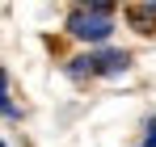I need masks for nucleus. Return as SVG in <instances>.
I'll return each instance as SVG.
<instances>
[{"label":"nucleus","mask_w":156,"mask_h":147,"mask_svg":"<svg viewBox=\"0 0 156 147\" xmlns=\"http://www.w3.org/2000/svg\"><path fill=\"white\" fill-rule=\"evenodd\" d=\"M127 21L139 29V34H156V4H131Z\"/></svg>","instance_id":"7ed1b4c3"},{"label":"nucleus","mask_w":156,"mask_h":147,"mask_svg":"<svg viewBox=\"0 0 156 147\" xmlns=\"http://www.w3.org/2000/svg\"><path fill=\"white\" fill-rule=\"evenodd\" d=\"M131 67V55L127 50H101V55H93V72L97 76H118Z\"/></svg>","instance_id":"f03ea898"},{"label":"nucleus","mask_w":156,"mask_h":147,"mask_svg":"<svg viewBox=\"0 0 156 147\" xmlns=\"http://www.w3.org/2000/svg\"><path fill=\"white\" fill-rule=\"evenodd\" d=\"M0 114H9V118H17V105L9 101V76H4V67H0Z\"/></svg>","instance_id":"20e7f679"},{"label":"nucleus","mask_w":156,"mask_h":147,"mask_svg":"<svg viewBox=\"0 0 156 147\" xmlns=\"http://www.w3.org/2000/svg\"><path fill=\"white\" fill-rule=\"evenodd\" d=\"M0 147H4V143H0Z\"/></svg>","instance_id":"39448f33"},{"label":"nucleus","mask_w":156,"mask_h":147,"mask_svg":"<svg viewBox=\"0 0 156 147\" xmlns=\"http://www.w3.org/2000/svg\"><path fill=\"white\" fill-rule=\"evenodd\" d=\"M110 4H84V9H72L68 13V34L72 38H84V42H105L110 38Z\"/></svg>","instance_id":"f257e3e1"}]
</instances>
